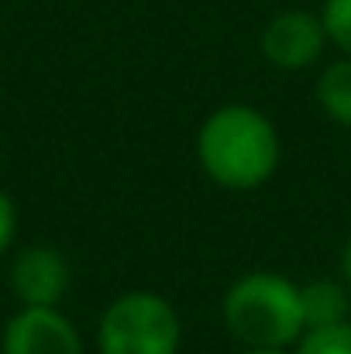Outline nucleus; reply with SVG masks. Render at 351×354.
Instances as JSON below:
<instances>
[{
  "label": "nucleus",
  "instance_id": "obj_5",
  "mask_svg": "<svg viewBox=\"0 0 351 354\" xmlns=\"http://www.w3.org/2000/svg\"><path fill=\"white\" fill-rule=\"evenodd\" d=\"M0 354H83V337L59 306H21L3 324Z\"/></svg>",
  "mask_w": 351,
  "mask_h": 354
},
{
  "label": "nucleus",
  "instance_id": "obj_2",
  "mask_svg": "<svg viewBox=\"0 0 351 354\" xmlns=\"http://www.w3.org/2000/svg\"><path fill=\"white\" fill-rule=\"evenodd\" d=\"M224 324L244 348H293L303 327L300 286L279 272H248L221 303Z\"/></svg>",
  "mask_w": 351,
  "mask_h": 354
},
{
  "label": "nucleus",
  "instance_id": "obj_9",
  "mask_svg": "<svg viewBox=\"0 0 351 354\" xmlns=\"http://www.w3.org/2000/svg\"><path fill=\"white\" fill-rule=\"evenodd\" d=\"M293 348V354H351V320L303 330Z\"/></svg>",
  "mask_w": 351,
  "mask_h": 354
},
{
  "label": "nucleus",
  "instance_id": "obj_4",
  "mask_svg": "<svg viewBox=\"0 0 351 354\" xmlns=\"http://www.w3.org/2000/svg\"><path fill=\"white\" fill-rule=\"evenodd\" d=\"M327 31H324V21L321 14H310V10H282L276 14L265 28H262V38H258V48H262V59L282 73H300V69H310L324 48H327Z\"/></svg>",
  "mask_w": 351,
  "mask_h": 354
},
{
  "label": "nucleus",
  "instance_id": "obj_1",
  "mask_svg": "<svg viewBox=\"0 0 351 354\" xmlns=\"http://www.w3.org/2000/svg\"><path fill=\"white\" fill-rule=\"evenodd\" d=\"M197 158L210 183L231 193L265 186L282 158L276 124L248 104H224L210 111L197 131Z\"/></svg>",
  "mask_w": 351,
  "mask_h": 354
},
{
  "label": "nucleus",
  "instance_id": "obj_7",
  "mask_svg": "<svg viewBox=\"0 0 351 354\" xmlns=\"http://www.w3.org/2000/svg\"><path fill=\"white\" fill-rule=\"evenodd\" d=\"M351 289L338 279H314L300 286V306H303V327H331L348 320L351 313Z\"/></svg>",
  "mask_w": 351,
  "mask_h": 354
},
{
  "label": "nucleus",
  "instance_id": "obj_11",
  "mask_svg": "<svg viewBox=\"0 0 351 354\" xmlns=\"http://www.w3.org/2000/svg\"><path fill=\"white\" fill-rule=\"evenodd\" d=\"M14 237H17V207H14V200L0 189V254L14 244Z\"/></svg>",
  "mask_w": 351,
  "mask_h": 354
},
{
  "label": "nucleus",
  "instance_id": "obj_12",
  "mask_svg": "<svg viewBox=\"0 0 351 354\" xmlns=\"http://www.w3.org/2000/svg\"><path fill=\"white\" fill-rule=\"evenodd\" d=\"M341 275H345V286L351 289V234L345 241V248H341Z\"/></svg>",
  "mask_w": 351,
  "mask_h": 354
},
{
  "label": "nucleus",
  "instance_id": "obj_10",
  "mask_svg": "<svg viewBox=\"0 0 351 354\" xmlns=\"http://www.w3.org/2000/svg\"><path fill=\"white\" fill-rule=\"evenodd\" d=\"M321 21H324L327 41L351 55V0H327L321 10Z\"/></svg>",
  "mask_w": 351,
  "mask_h": 354
},
{
  "label": "nucleus",
  "instance_id": "obj_6",
  "mask_svg": "<svg viewBox=\"0 0 351 354\" xmlns=\"http://www.w3.org/2000/svg\"><path fill=\"white\" fill-rule=\"evenodd\" d=\"M69 261L48 244L24 248L10 265V292L21 306H59L69 292Z\"/></svg>",
  "mask_w": 351,
  "mask_h": 354
},
{
  "label": "nucleus",
  "instance_id": "obj_3",
  "mask_svg": "<svg viewBox=\"0 0 351 354\" xmlns=\"http://www.w3.org/2000/svg\"><path fill=\"white\" fill-rule=\"evenodd\" d=\"M183 324L176 306L152 292L131 289L120 292L100 313L97 351L100 354H179Z\"/></svg>",
  "mask_w": 351,
  "mask_h": 354
},
{
  "label": "nucleus",
  "instance_id": "obj_8",
  "mask_svg": "<svg viewBox=\"0 0 351 354\" xmlns=\"http://www.w3.org/2000/svg\"><path fill=\"white\" fill-rule=\"evenodd\" d=\"M314 97H317L321 111L334 124L351 127V55H341L338 62H331L317 76Z\"/></svg>",
  "mask_w": 351,
  "mask_h": 354
},
{
  "label": "nucleus",
  "instance_id": "obj_13",
  "mask_svg": "<svg viewBox=\"0 0 351 354\" xmlns=\"http://www.w3.org/2000/svg\"><path fill=\"white\" fill-rule=\"evenodd\" d=\"M241 354H289L286 348H244Z\"/></svg>",
  "mask_w": 351,
  "mask_h": 354
}]
</instances>
